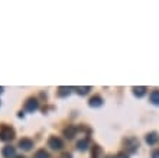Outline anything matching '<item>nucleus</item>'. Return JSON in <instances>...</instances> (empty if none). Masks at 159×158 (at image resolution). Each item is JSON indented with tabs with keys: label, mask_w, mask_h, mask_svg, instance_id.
Listing matches in <instances>:
<instances>
[{
	"label": "nucleus",
	"mask_w": 159,
	"mask_h": 158,
	"mask_svg": "<svg viewBox=\"0 0 159 158\" xmlns=\"http://www.w3.org/2000/svg\"><path fill=\"white\" fill-rule=\"evenodd\" d=\"M159 139L158 136V133L156 132H152V133H148V136H146V142L149 144V145H153V144H156Z\"/></svg>",
	"instance_id": "obj_2"
},
{
	"label": "nucleus",
	"mask_w": 159,
	"mask_h": 158,
	"mask_svg": "<svg viewBox=\"0 0 159 158\" xmlns=\"http://www.w3.org/2000/svg\"><path fill=\"white\" fill-rule=\"evenodd\" d=\"M20 146H23L25 150H29L30 146H32V142H30V141H22L20 142Z\"/></svg>",
	"instance_id": "obj_10"
},
{
	"label": "nucleus",
	"mask_w": 159,
	"mask_h": 158,
	"mask_svg": "<svg viewBox=\"0 0 159 158\" xmlns=\"http://www.w3.org/2000/svg\"><path fill=\"white\" fill-rule=\"evenodd\" d=\"M133 90H134V94L138 96V97H142V96L146 93V89L145 87H134Z\"/></svg>",
	"instance_id": "obj_5"
},
{
	"label": "nucleus",
	"mask_w": 159,
	"mask_h": 158,
	"mask_svg": "<svg viewBox=\"0 0 159 158\" xmlns=\"http://www.w3.org/2000/svg\"><path fill=\"white\" fill-rule=\"evenodd\" d=\"M64 158H71V157H70V155H65V157H64Z\"/></svg>",
	"instance_id": "obj_17"
},
{
	"label": "nucleus",
	"mask_w": 159,
	"mask_h": 158,
	"mask_svg": "<svg viewBox=\"0 0 159 158\" xmlns=\"http://www.w3.org/2000/svg\"><path fill=\"white\" fill-rule=\"evenodd\" d=\"M116 158H127V155H126V154H119Z\"/></svg>",
	"instance_id": "obj_16"
},
{
	"label": "nucleus",
	"mask_w": 159,
	"mask_h": 158,
	"mask_svg": "<svg viewBox=\"0 0 159 158\" xmlns=\"http://www.w3.org/2000/svg\"><path fill=\"white\" fill-rule=\"evenodd\" d=\"M90 104H91V106H100V104H101V99H100V97H93V99L90 100Z\"/></svg>",
	"instance_id": "obj_6"
},
{
	"label": "nucleus",
	"mask_w": 159,
	"mask_h": 158,
	"mask_svg": "<svg viewBox=\"0 0 159 158\" xmlns=\"http://www.w3.org/2000/svg\"><path fill=\"white\" fill-rule=\"evenodd\" d=\"M151 102L153 104H159V90H155V92L151 93Z\"/></svg>",
	"instance_id": "obj_4"
},
{
	"label": "nucleus",
	"mask_w": 159,
	"mask_h": 158,
	"mask_svg": "<svg viewBox=\"0 0 159 158\" xmlns=\"http://www.w3.org/2000/svg\"><path fill=\"white\" fill-rule=\"evenodd\" d=\"M109 158H116V157H109Z\"/></svg>",
	"instance_id": "obj_18"
},
{
	"label": "nucleus",
	"mask_w": 159,
	"mask_h": 158,
	"mask_svg": "<svg viewBox=\"0 0 159 158\" xmlns=\"http://www.w3.org/2000/svg\"><path fill=\"white\" fill-rule=\"evenodd\" d=\"M88 90H90V89H88V87H81V89H78V92L81 93V94H85V93H87Z\"/></svg>",
	"instance_id": "obj_14"
},
{
	"label": "nucleus",
	"mask_w": 159,
	"mask_h": 158,
	"mask_svg": "<svg viewBox=\"0 0 159 158\" xmlns=\"http://www.w3.org/2000/svg\"><path fill=\"white\" fill-rule=\"evenodd\" d=\"M12 131H10V129H7V131H6V132H3L2 133V138H3V139H9V138H12Z\"/></svg>",
	"instance_id": "obj_8"
},
{
	"label": "nucleus",
	"mask_w": 159,
	"mask_h": 158,
	"mask_svg": "<svg viewBox=\"0 0 159 158\" xmlns=\"http://www.w3.org/2000/svg\"><path fill=\"white\" fill-rule=\"evenodd\" d=\"M88 145V141L87 139H83V141H80L78 142V148H81V150H85Z\"/></svg>",
	"instance_id": "obj_9"
},
{
	"label": "nucleus",
	"mask_w": 159,
	"mask_h": 158,
	"mask_svg": "<svg viewBox=\"0 0 159 158\" xmlns=\"http://www.w3.org/2000/svg\"><path fill=\"white\" fill-rule=\"evenodd\" d=\"M49 145L54 148V150H59L61 146H62V142L59 141L58 138H51V141H49Z\"/></svg>",
	"instance_id": "obj_3"
},
{
	"label": "nucleus",
	"mask_w": 159,
	"mask_h": 158,
	"mask_svg": "<svg viewBox=\"0 0 159 158\" xmlns=\"http://www.w3.org/2000/svg\"><path fill=\"white\" fill-rule=\"evenodd\" d=\"M36 108H38V103H36L35 100H30L29 103H28V109H29V110H35Z\"/></svg>",
	"instance_id": "obj_7"
},
{
	"label": "nucleus",
	"mask_w": 159,
	"mask_h": 158,
	"mask_svg": "<svg viewBox=\"0 0 159 158\" xmlns=\"http://www.w3.org/2000/svg\"><path fill=\"white\" fill-rule=\"evenodd\" d=\"M152 158H159V151H155L153 155H152Z\"/></svg>",
	"instance_id": "obj_15"
},
{
	"label": "nucleus",
	"mask_w": 159,
	"mask_h": 158,
	"mask_svg": "<svg viewBox=\"0 0 159 158\" xmlns=\"http://www.w3.org/2000/svg\"><path fill=\"white\" fill-rule=\"evenodd\" d=\"M13 154H15V151H13V150H10V148H7V150L4 151V155H7V157H9V155L12 157Z\"/></svg>",
	"instance_id": "obj_13"
},
{
	"label": "nucleus",
	"mask_w": 159,
	"mask_h": 158,
	"mask_svg": "<svg viewBox=\"0 0 159 158\" xmlns=\"http://www.w3.org/2000/svg\"><path fill=\"white\" fill-rule=\"evenodd\" d=\"M74 132H75V129H74V128H70V129H67V131H65V135H67L68 138H72Z\"/></svg>",
	"instance_id": "obj_11"
},
{
	"label": "nucleus",
	"mask_w": 159,
	"mask_h": 158,
	"mask_svg": "<svg viewBox=\"0 0 159 158\" xmlns=\"http://www.w3.org/2000/svg\"><path fill=\"white\" fill-rule=\"evenodd\" d=\"M125 145H126V148L129 150V152H134L136 148L139 146V141L136 139V138H129V139H126Z\"/></svg>",
	"instance_id": "obj_1"
},
{
	"label": "nucleus",
	"mask_w": 159,
	"mask_h": 158,
	"mask_svg": "<svg viewBox=\"0 0 159 158\" xmlns=\"http://www.w3.org/2000/svg\"><path fill=\"white\" fill-rule=\"evenodd\" d=\"M36 158H48V154H46L45 151H39L38 154H36Z\"/></svg>",
	"instance_id": "obj_12"
}]
</instances>
